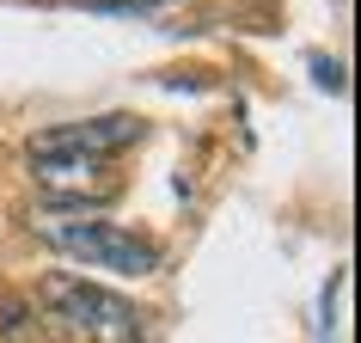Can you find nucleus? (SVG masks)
I'll return each instance as SVG.
<instances>
[{
  "label": "nucleus",
  "mask_w": 361,
  "mask_h": 343,
  "mask_svg": "<svg viewBox=\"0 0 361 343\" xmlns=\"http://www.w3.org/2000/svg\"><path fill=\"white\" fill-rule=\"evenodd\" d=\"M31 233L49 239L56 251H68V258L86 264V270H111V276H153V270H159V246H153V239L123 233L116 221H98V215L37 209L31 215Z\"/></svg>",
  "instance_id": "1"
},
{
  "label": "nucleus",
  "mask_w": 361,
  "mask_h": 343,
  "mask_svg": "<svg viewBox=\"0 0 361 343\" xmlns=\"http://www.w3.org/2000/svg\"><path fill=\"white\" fill-rule=\"evenodd\" d=\"M37 301L49 306V319H61L74 337H86V343H141L147 337L141 313H135L123 294L86 282V276H43Z\"/></svg>",
  "instance_id": "2"
},
{
  "label": "nucleus",
  "mask_w": 361,
  "mask_h": 343,
  "mask_svg": "<svg viewBox=\"0 0 361 343\" xmlns=\"http://www.w3.org/2000/svg\"><path fill=\"white\" fill-rule=\"evenodd\" d=\"M129 141H141V116H92V123H68V129H49L31 153H92V160H104V153L129 148Z\"/></svg>",
  "instance_id": "3"
},
{
  "label": "nucleus",
  "mask_w": 361,
  "mask_h": 343,
  "mask_svg": "<svg viewBox=\"0 0 361 343\" xmlns=\"http://www.w3.org/2000/svg\"><path fill=\"white\" fill-rule=\"evenodd\" d=\"M31 178L49 191L86 196L92 184H104V160H92V153H31Z\"/></svg>",
  "instance_id": "4"
},
{
  "label": "nucleus",
  "mask_w": 361,
  "mask_h": 343,
  "mask_svg": "<svg viewBox=\"0 0 361 343\" xmlns=\"http://www.w3.org/2000/svg\"><path fill=\"white\" fill-rule=\"evenodd\" d=\"M337 288H343V276H331V288H324V325H319V337H324V343L337 337Z\"/></svg>",
  "instance_id": "5"
},
{
  "label": "nucleus",
  "mask_w": 361,
  "mask_h": 343,
  "mask_svg": "<svg viewBox=\"0 0 361 343\" xmlns=\"http://www.w3.org/2000/svg\"><path fill=\"white\" fill-rule=\"evenodd\" d=\"M319 86H331V92H343V68H337V61H319Z\"/></svg>",
  "instance_id": "6"
},
{
  "label": "nucleus",
  "mask_w": 361,
  "mask_h": 343,
  "mask_svg": "<svg viewBox=\"0 0 361 343\" xmlns=\"http://www.w3.org/2000/svg\"><path fill=\"white\" fill-rule=\"evenodd\" d=\"M104 6H159V0H104Z\"/></svg>",
  "instance_id": "7"
}]
</instances>
